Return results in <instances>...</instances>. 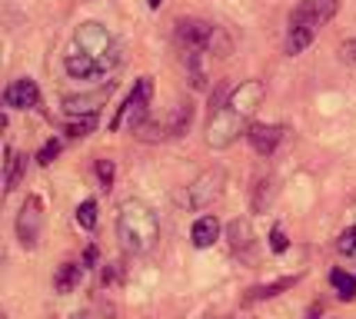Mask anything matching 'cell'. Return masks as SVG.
Returning <instances> with one entry per match:
<instances>
[{
    "label": "cell",
    "mask_w": 356,
    "mask_h": 319,
    "mask_svg": "<svg viewBox=\"0 0 356 319\" xmlns=\"http://www.w3.org/2000/svg\"><path fill=\"white\" fill-rule=\"evenodd\" d=\"M117 240L127 253H150L154 243L160 240V220L143 199H127L117 213Z\"/></svg>",
    "instance_id": "cell-1"
},
{
    "label": "cell",
    "mask_w": 356,
    "mask_h": 319,
    "mask_svg": "<svg viewBox=\"0 0 356 319\" xmlns=\"http://www.w3.org/2000/svg\"><path fill=\"white\" fill-rule=\"evenodd\" d=\"M250 117H240L236 110H230V106L223 104L210 117V126H207V143L213 147V150H227L230 143H236L240 140V133H247L250 126H247Z\"/></svg>",
    "instance_id": "cell-2"
},
{
    "label": "cell",
    "mask_w": 356,
    "mask_h": 319,
    "mask_svg": "<svg viewBox=\"0 0 356 319\" xmlns=\"http://www.w3.org/2000/svg\"><path fill=\"white\" fill-rule=\"evenodd\" d=\"M150 97H154V80H150V76H140L137 87H134V93L127 97V104L117 110V117H113V123H110V130H120L124 123H130V126L143 130V120H147V106H150Z\"/></svg>",
    "instance_id": "cell-3"
},
{
    "label": "cell",
    "mask_w": 356,
    "mask_h": 319,
    "mask_svg": "<svg viewBox=\"0 0 356 319\" xmlns=\"http://www.w3.org/2000/svg\"><path fill=\"white\" fill-rule=\"evenodd\" d=\"M117 63H120V50H113L104 60H97L90 54H80V50H70L63 57V70L70 80H97V76H107L110 70H117Z\"/></svg>",
    "instance_id": "cell-4"
},
{
    "label": "cell",
    "mask_w": 356,
    "mask_h": 319,
    "mask_svg": "<svg viewBox=\"0 0 356 319\" xmlns=\"http://www.w3.org/2000/svg\"><path fill=\"white\" fill-rule=\"evenodd\" d=\"M177 40H180L186 54H207V50L217 47V40H223V33L207 20H180L177 24Z\"/></svg>",
    "instance_id": "cell-5"
},
{
    "label": "cell",
    "mask_w": 356,
    "mask_h": 319,
    "mask_svg": "<svg viewBox=\"0 0 356 319\" xmlns=\"http://www.w3.org/2000/svg\"><path fill=\"white\" fill-rule=\"evenodd\" d=\"M74 50H80V54H90V57H97V60H104V57H110L117 47H113V37H110L107 27H100V24H80L77 31H74Z\"/></svg>",
    "instance_id": "cell-6"
},
{
    "label": "cell",
    "mask_w": 356,
    "mask_h": 319,
    "mask_svg": "<svg viewBox=\"0 0 356 319\" xmlns=\"http://www.w3.org/2000/svg\"><path fill=\"white\" fill-rule=\"evenodd\" d=\"M40 229H44V203H40V197H27V203L20 206V216H17V240H20V246L24 250H37Z\"/></svg>",
    "instance_id": "cell-7"
},
{
    "label": "cell",
    "mask_w": 356,
    "mask_h": 319,
    "mask_svg": "<svg viewBox=\"0 0 356 319\" xmlns=\"http://www.w3.org/2000/svg\"><path fill=\"white\" fill-rule=\"evenodd\" d=\"M223 180H227V173H223V167H213L207 170V173H200L197 180L186 186V197L184 203L190 206V210H207L210 203H213V197L220 193V186H223Z\"/></svg>",
    "instance_id": "cell-8"
},
{
    "label": "cell",
    "mask_w": 356,
    "mask_h": 319,
    "mask_svg": "<svg viewBox=\"0 0 356 319\" xmlns=\"http://www.w3.org/2000/svg\"><path fill=\"white\" fill-rule=\"evenodd\" d=\"M337 14V0H303L290 14V27H323Z\"/></svg>",
    "instance_id": "cell-9"
},
{
    "label": "cell",
    "mask_w": 356,
    "mask_h": 319,
    "mask_svg": "<svg viewBox=\"0 0 356 319\" xmlns=\"http://www.w3.org/2000/svg\"><path fill=\"white\" fill-rule=\"evenodd\" d=\"M264 80H247V83H240L236 90L230 93V100H227V106L230 110H236L240 117H253V110L264 104Z\"/></svg>",
    "instance_id": "cell-10"
},
{
    "label": "cell",
    "mask_w": 356,
    "mask_h": 319,
    "mask_svg": "<svg viewBox=\"0 0 356 319\" xmlns=\"http://www.w3.org/2000/svg\"><path fill=\"white\" fill-rule=\"evenodd\" d=\"M37 100H40V90L31 76H20L3 90V106H10V110H31L37 106Z\"/></svg>",
    "instance_id": "cell-11"
},
{
    "label": "cell",
    "mask_w": 356,
    "mask_h": 319,
    "mask_svg": "<svg viewBox=\"0 0 356 319\" xmlns=\"http://www.w3.org/2000/svg\"><path fill=\"white\" fill-rule=\"evenodd\" d=\"M283 126H277V123H253L247 130V140H250V147L260 153V156H270V153L280 147V140H283Z\"/></svg>",
    "instance_id": "cell-12"
},
{
    "label": "cell",
    "mask_w": 356,
    "mask_h": 319,
    "mask_svg": "<svg viewBox=\"0 0 356 319\" xmlns=\"http://www.w3.org/2000/svg\"><path fill=\"white\" fill-rule=\"evenodd\" d=\"M107 97H110V87L107 90H97V93H83V97H67L63 100V113L67 117H90V113H97V106L100 104H107Z\"/></svg>",
    "instance_id": "cell-13"
},
{
    "label": "cell",
    "mask_w": 356,
    "mask_h": 319,
    "mask_svg": "<svg viewBox=\"0 0 356 319\" xmlns=\"http://www.w3.org/2000/svg\"><path fill=\"white\" fill-rule=\"evenodd\" d=\"M190 240L197 250H207V246H213L220 240V220L217 216H200L193 229H190Z\"/></svg>",
    "instance_id": "cell-14"
},
{
    "label": "cell",
    "mask_w": 356,
    "mask_h": 319,
    "mask_svg": "<svg viewBox=\"0 0 356 319\" xmlns=\"http://www.w3.org/2000/svg\"><path fill=\"white\" fill-rule=\"evenodd\" d=\"M296 283H300V276H283V279H277V283H266V286H253L247 293V300L243 303H260V300H273V296H280L283 289H293Z\"/></svg>",
    "instance_id": "cell-15"
},
{
    "label": "cell",
    "mask_w": 356,
    "mask_h": 319,
    "mask_svg": "<svg viewBox=\"0 0 356 319\" xmlns=\"http://www.w3.org/2000/svg\"><path fill=\"white\" fill-rule=\"evenodd\" d=\"M80 276H83V266L63 263L60 270H57V276H54V289H57V293H74V289L80 286Z\"/></svg>",
    "instance_id": "cell-16"
},
{
    "label": "cell",
    "mask_w": 356,
    "mask_h": 319,
    "mask_svg": "<svg viewBox=\"0 0 356 319\" xmlns=\"http://www.w3.org/2000/svg\"><path fill=\"white\" fill-rule=\"evenodd\" d=\"M24 170H27V156H20V153H14L10 147H7V173H3V190H7V193L17 190V183H20V177H24Z\"/></svg>",
    "instance_id": "cell-17"
},
{
    "label": "cell",
    "mask_w": 356,
    "mask_h": 319,
    "mask_svg": "<svg viewBox=\"0 0 356 319\" xmlns=\"http://www.w3.org/2000/svg\"><path fill=\"white\" fill-rule=\"evenodd\" d=\"M313 37H316V27H290V37H286V54H290V57L303 54V50L313 44Z\"/></svg>",
    "instance_id": "cell-18"
},
{
    "label": "cell",
    "mask_w": 356,
    "mask_h": 319,
    "mask_svg": "<svg viewBox=\"0 0 356 319\" xmlns=\"http://www.w3.org/2000/svg\"><path fill=\"white\" fill-rule=\"evenodd\" d=\"M330 286L337 289V296H340V300H353L356 296V273L333 270V273H330Z\"/></svg>",
    "instance_id": "cell-19"
},
{
    "label": "cell",
    "mask_w": 356,
    "mask_h": 319,
    "mask_svg": "<svg viewBox=\"0 0 356 319\" xmlns=\"http://www.w3.org/2000/svg\"><path fill=\"white\" fill-rule=\"evenodd\" d=\"M250 240H253V233H250L247 220H233L230 223V246L233 250H247Z\"/></svg>",
    "instance_id": "cell-20"
},
{
    "label": "cell",
    "mask_w": 356,
    "mask_h": 319,
    "mask_svg": "<svg viewBox=\"0 0 356 319\" xmlns=\"http://www.w3.org/2000/svg\"><path fill=\"white\" fill-rule=\"evenodd\" d=\"M77 223L83 229H93V227H97V203H93V199H83V203L77 206Z\"/></svg>",
    "instance_id": "cell-21"
},
{
    "label": "cell",
    "mask_w": 356,
    "mask_h": 319,
    "mask_svg": "<svg viewBox=\"0 0 356 319\" xmlns=\"http://www.w3.org/2000/svg\"><path fill=\"white\" fill-rule=\"evenodd\" d=\"M337 250H340L343 256H356V227H346L340 233V240H337Z\"/></svg>",
    "instance_id": "cell-22"
},
{
    "label": "cell",
    "mask_w": 356,
    "mask_h": 319,
    "mask_svg": "<svg viewBox=\"0 0 356 319\" xmlns=\"http://www.w3.org/2000/svg\"><path fill=\"white\" fill-rule=\"evenodd\" d=\"M93 126H97V113H90V117H80V120H74L70 126H67V133L70 137H87Z\"/></svg>",
    "instance_id": "cell-23"
},
{
    "label": "cell",
    "mask_w": 356,
    "mask_h": 319,
    "mask_svg": "<svg viewBox=\"0 0 356 319\" xmlns=\"http://www.w3.org/2000/svg\"><path fill=\"white\" fill-rule=\"evenodd\" d=\"M97 180H100V190L113 186V163L110 160H97Z\"/></svg>",
    "instance_id": "cell-24"
},
{
    "label": "cell",
    "mask_w": 356,
    "mask_h": 319,
    "mask_svg": "<svg viewBox=\"0 0 356 319\" xmlns=\"http://www.w3.org/2000/svg\"><path fill=\"white\" fill-rule=\"evenodd\" d=\"M57 153H60V140H50V143H44V150L37 153V163H40V167H50V163L57 160Z\"/></svg>",
    "instance_id": "cell-25"
},
{
    "label": "cell",
    "mask_w": 356,
    "mask_h": 319,
    "mask_svg": "<svg viewBox=\"0 0 356 319\" xmlns=\"http://www.w3.org/2000/svg\"><path fill=\"white\" fill-rule=\"evenodd\" d=\"M270 246H273V253H283V250H286V233L280 227L270 233Z\"/></svg>",
    "instance_id": "cell-26"
},
{
    "label": "cell",
    "mask_w": 356,
    "mask_h": 319,
    "mask_svg": "<svg viewBox=\"0 0 356 319\" xmlns=\"http://www.w3.org/2000/svg\"><path fill=\"white\" fill-rule=\"evenodd\" d=\"M340 60L343 63H356V40H346L340 47Z\"/></svg>",
    "instance_id": "cell-27"
},
{
    "label": "cell",
    "mask_w": 356,
    "mask_h": 319,
    "mask_svg": "<svg viewBox=\"0 0 356 319\" xmlns=\"http://www.w3.org/2000/svg\"><path fill=\"white\" fill-rule=\"evenodd\" d=\"M93 259H97V250H93V246H90V250H87V256H83V263H87V266H90Z\"/></svg>",
    "instance_id": "cell-28"
},
{
    "label": "cell",
    "mask_w": 356,
    "mask_h": 319,
    "mask_svg": "<svg viewBox=\"0 0 356 319\" xmlns=\"http://www.w3.org/2000/svg\"><path fill=\"white\" fill-rule=\"evenodd\" d=\"M147 3H150V7H154V10H156V7H160V3H163V0H147Z\"/></svg>",
    "instance_id": "cell-29"
},
{
    "label": "cell",
    "mask_w": 356,
    "mask_h": 319,
    "mask_svg": "<svg viewBox=\"0 0 356 319\" xmlns=\"http://www.w3.org/2000/svg\"><path fill=\"white\" fill-rule=\"evenodd\" d=\"M210 319H227V316H210Z\"/></svg>",
    "instance_id": "cell-30"
}]
</instances>
